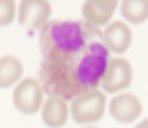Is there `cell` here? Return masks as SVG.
<instances>
[{
	"mask_svg": "<svg viewBox=\"0 0 148 128\" xmlns=\"http://www.w3.org/2000/svg\"><path fill=\"white\" fill-rule=\"evenodd\" d=\"M22 78V62L14 56H2L0 58V86L10 88Z\"/></svg>",
	"mask_w": 148,
	"mask_h": 128,
	"instance_id": "obj_11",
	"label": "cell"
},
{
	"mask_svg": "<svg viewBox=\"0 0 148 128\" xmlns=\"http://www.w3.org/2000/svg\"><path fill=\"white\" fill-rule=\"evenodd\" d=\"M142 112V104L134 94H120L110 100V114L118 122H134Z\"/></svg>",
	"mask_w": 148,
	"mask_h": 128,
	"instance_id": "obj_7",
	"label": "cell"
},
{
	"mask_svg": "<svg viewBox=\"0 0 148 128\" xmlns=\"http://www.w3.org/2000/svg\"><path fill=\"white\" fill-rule=\"evenodd\" d=\"M104 108H106V96L96 88H90V90H84L72 98L70 114H72L74 122L90 124V122H96L102 118Z\"/></svg>",
	"mask_w": 148,
	"mask_h": 128,
	"instance_id": "obj_3",
	"label": "cell"
},
{
	"mask_svg": "<svg viewBox=\"0 0 148 128\" xmlns=\"http://www.w3.org/2000/svg\"><path fill=\"white\" fill-rule=\"evenodd\" d=\"M14 10H16L14 2H12V0H4V2H2V12H0V24L2 26L10 24L12 18H14Z\"/></svg>",
	"mask_w": 148,
	"mask_h": 128,
	"instance_id": "obj_13",
	"label": "cell"
},
{
	"mask_svg": "<svg viewBox=\"0 0 148 128\" xmlns=\"http://www.w3.org/2000/svg\"><path fill=\"white\" fill-rule=\"evenodd\" d=\"M68 104L62 96H48V100L42 104V120L48 126H62L68 120Z\"/></svg>",
	"mask_w": 148,
	"mask_h": 128,
	"instance_id": "obj_10",
	"label": "cell"
},
{
	"mask_svg": "<svg viewBox=\"0 0 148 128\" xmlns=\"http://www.w3.org/2000/svg\"><path fill=\"white\" fill-rule=\"evenodd\" d=\"M50 14L52 6L46 0H22L18 6V22L30 32L42 30Z\"/></svg>",
	"mask_w": 148,
	"mask_h": 128,
	"instance_id": "obj_5",
	"label": "cell"
},
{
	"mask_svg": "<svg viewBox=\"0 0 148 128\" xmlns=\"http://www.w3.org/2000/svg\"><path fill=\"white\" fill-rule=\"evenodd\" d=\"M130 40H132L130 28L126 24H122V22H112L102 32V42L106 44V48L110 52H116V54L128 50Z\"/></svg>",
	"mask_w": 148,
	"mask_h": 128,
	"instance_id": "obj_8",
	"label": "cell"
},
{
	"mask_svg": "<svg viewBox=\"0 0 148 128\" xmlns=\"http://www.w3.org/2000/svg\"><path fill=\"white\" fill-rule=\"evenodd\" d=\"M122 16L128 22H132V24L144 22L148 16L146 0H124L122 2Z\"/></svg>",
	"mask_w": 148,
	"mask_h": 128,
	"instance_id": "obj_12",
	"label": "cell"
},
{
	"mask_svg": "<svg viewBox=\"0 0 148 128\" xmlns=\"http://www.w3.org/2000/svg\"><path fill=\"white\" fill-rule=\"evenodd\" d=\"M108 48L102 40H92L84 48L72 54V66L74 76L80 86V90L96 88L104 76V70L108 66Z\"/></svg>",
	"mask_w": 148,
	"mask_h": 128,
	"instance_id": "obj_2",
	"label": "cell"
},
{
	"mask_svg": "<svg viewBox=\"0 0 148 128\" xmlns=\"http://www.w3.org/2000/svg\"><path fill=\"white\" fill-rule=\"evenodd\" d=\"M132 82V66L124 58L108 60V66L104 70V76L100 80V86L106 92H120Z\"/></svg>",
	"mask_w": 148,
	"mask_h": 128,
	"instance_id": "obj_6",
	"label": "cell"
},
{
	"mask_svg": "<svg viewBox=\"0 0 148 128\" xmlns=\"http://www.w3.org/2000/svg\"><path fill=\"white\" fill-rule=\"evenodd\" d=\"M42 84L34 78H24L14 90V106L22 114H34L42 106Z\"/></svg>",
	"mask_w": 148,
	"mask_h": 128,
	"instance_id": "obj_4",
	"label": "cell"
},
{
	"mask_svg": "<svg viewBox=\"0 0 148 128\" xmlns=\"http://www.w3.org/2000/svg\"><path fill=\"white\" fill-rule=\"evenodd\" d=\"M116 10V0H88L82 6V16L94 26H104Z\"/></svg>",
	"mask_w": 148,
	"mask_h": 128,
	"instance_id": "obj_9",
	"label": "cell"
},
{
	"mask_svg": "<svg viewBox=\"0 0 148 128\" xmlns=\"http://www.w3.org/2000/svg\"><path fill=\"white\" fill-rule=\"evenodd\" d=\"M92 40H102V32L86 20H50L40 30V52L42 58L52 54H76Z\"/></svg>",
	"mask_w": 148,
	"mask_h": 128,
	"instance_id": "obj_1",
	"label": "cell"
}]
</instances>
